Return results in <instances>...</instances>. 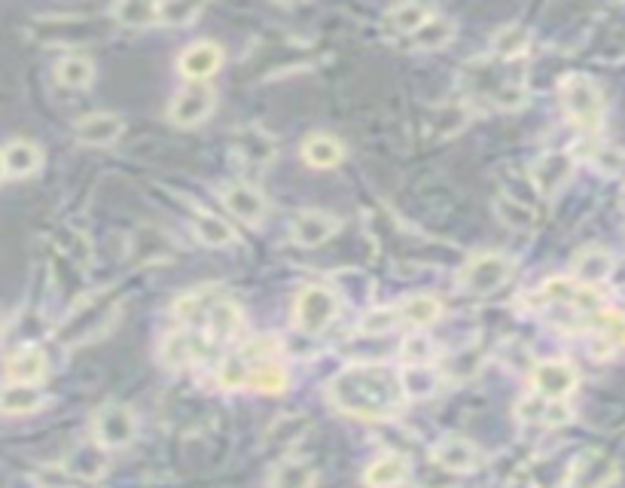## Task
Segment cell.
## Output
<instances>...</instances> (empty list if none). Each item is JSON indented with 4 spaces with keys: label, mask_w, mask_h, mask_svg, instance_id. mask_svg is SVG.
Masks as SVG:
<instances>
[{
    "label": "cell",
    "mask_w": 625,
    "mask_h": 488,
    "mask_svg": "<svg viewBox=\"0 0 625 488\" xmlns=\"http://www.w3.org/2000/svg\"><path fill=\"white\" fill-rule=\"evenodd\" d=\"M330 403L363 421H385L403 412L409 394L403 388V376L388 370L382 363H354L336 373L327 385Z\"/></svg>",
    "instance_id": "obj_1"
},
{
    "label": "cell",
    "mask_w": 625,
    "mask_h": 488,
    "mask_svg": "<svg viewBox=\"0 0 625 488\" xmlns=\"http://www.w3.org/2000/svg\"><path fill=\"white\" fill-rule=\"evenodd\" d=\"M561 104H565V113L574 119V126H580L583 132L601 129L607 104H604V95L592 77L571 74L565 83H561Z\"/></svg>",
    "instance_id": "obj_2"
},
{
    "label": "cell",
    "mask_w": 625,
    "mask_h": 488,
    "mask_svg": "<svg viewBox=\"0 0 625 488\" xmlns=\"http://www.w3.org/2000/svg\"><path fill=\"white\" fill-rule=\"evenodd\" d=\"M135 437H138V418L125 403H104L92 415V440L101 449L107 452L125 449L135 443Z\"/></svg>",
    "instance_id": "obj_3"
},
{
    "label": "cell",
    "mask_w": 625,
    "mask_h": 488,
    "mask_svg": "<svg viewBox=\"0 0 625 488\" xmlns=\"http://www.w3.org/2000/svg\"><path fill=\"white\" fill-rule=\"evenodd\" d=\"M339 309H342V302H339V296L330 287H315V284H311V287L299 290L296 305H293V318H296V327L302 333L318 336V333H324L336 321Z\"/></svg>",
    "instance_id": "obj_4"
},
{
    "label": "cell",
    "mask_w": 625,
    "mask_h": 488,
    "mask_svg": "<svg viewBox=\"0 0 625 488\" xmlns=\"http://www.w3.org/2000/svg\"><path fill=\"white\" fill-rule=\"evenodd\" d=\"M534 302L537 305H568V309H574V312H583V318H592L601 312L604 299L595 287H586L577 278H552L537 290Z\"/></svg>",
    "instance_id": "obj_5"
},
{
    "label": "cell",
    "mask_w": 625,
    "mask_h": 488,
    "mask_svg": "<svg viewBox=\"0 0 625 488\" xmlns=\"http://www.w3.org/2000/svg\"><path fill=\"white\" fill-rule=\"evenodd\" d=\"M513 275V263L504 254H479L461 269V287L473 296H485L500 290Z\"/></svg>",
    "instance_id": "obj_6"
},
{
    "label": "cell",
    "mask_w": 625,
    "mask_h": 488,
    "mask_svg": "<svg viewBox=\"0 0 625 488\" xmlns=\"http://www.w3.org/2000/svg\"><path fill=\"white\" fill-rule=\"evenodd\" d=\"M574 174V156L568 150H546L531 165V183L543 199H552Z\"/></svg>",
    "instance_id": "obj_7"
},
{
    "label": "cell",
    "mask_w": 625,
    "mask_h": 488,
    "mask_svg": "<svg viewBox=\"0 0 625 488\" xmlns=\"http://www.w3.org/2000/svg\"><path fill=\"white\" fill-rule=\"evenodd\" d=\"M214 110V89L205 83H190L183 86L168 107V119L174 126H199L202 119H208Z\"/></svg>",
    "instance_id": "obj_8"
},
{
    "label": "cell",
    "mask_w": 625,
    "mask_h": 488,
    "mask_svg": "<svg viewBox=\"0 0 625 488\" xmlns=\"http://www.w3.org/2000/svg\"><path fill=\"white\" fill-rule=\"evenodd\" d=\"M580 376L568 360H543L534 366V394L543 400H565L574 394Z\"/></svg>",
    "instance_id": "obj_9"
},
{
    "label": "cell",
    "mask_w": 625,
    "mask_h": 488,
    "mask_svg": "<svg viewBox=\"0 0 625 488\" xmlns=\"http://www.w3.org/2000/svg\"><path fill=\"white\" fill-rule=\"evenodd\" d=\"M433 464L446 470V473H473L482 467V452L476 443L464 440V437H446L433 446Z\"/></svg>",
    "instance_id": "obj_10"
},
{
    "label": "cell",
    "mask_w": 625,
    "mask_h": 488,
    "mask_svg": "<svg viewBox=\"0 0 625 488\" xmlns=\"http://www.w3.org/2000/svg\"><path fill=\"white\" fill-rule=\"evenodd\" d=\"M619 476V464L604 452H586L577 458L568 476V488H607Z\"/></svg>",
    "instance_id": "obj_11"
},
{
    "label": "cell",
    "mask_w": 625,
    "mask_h": 488,
    "mask_svg": "<svg viewBox=\"0 0 625 488\" xmlns=\"http://www.w3.org/2000/svg\"><path fill=\"white\" fill-rule=\"evenodd\" d=\"M220 65H223V49L208 40L186 46L183 55L177 58V71L190 83H205L208 77L220 71Z\"/></svg>",
    "instance_id": "obj_12"
},
{
    "label": "cell",
    "mask_w": 625,
    "mask_h": 488,
    "mask_svg": "<svg viewBox=\"0 0 625 488\" xmlns=\"http://www.w3.org/2000/svg\"><path fill=\"white\" fill-rule=\"evenodd\" d=\"M339 232V220L327 211H299L290 226V238L302 248H318Z\"/></svg>",
    "instance_id": "obj_13"
},
{
    "label": "cell",
    "mask_w": 625,
    "mask_h": 488,
    "mask_svg": "<svg viewBox=\"0 0 625 488\" xmlns=\"http://www.w3.org/2000/svg\"><path fill=\"white\" fill-rule=\"evenodd\" d=\"M223 202H226V208L238 217V220H244V223H250V226H257L263 217H266V199L260 196V190H254L250 187V183H244V180H235V183H226L223 187Z\"/></svg>",
    "instance_id": "obj_14"
},
{
    "label": "cell",
    "mask_w": 625,
    "mask_h": 488,
    "mask_svg": "<svg viewBox=\"0 0 625 488\" xmlns=\"http://www.w3.org/2000/svg\"><path fill=\"white\" fill-rule=\"evenodd\" d=\"M74 135L86 147H110L122 135V119L113 113H89V116L77 119Z\"/></svg>",
    "instance_id": "obj_15"
},
{
    "label": "cell",
    "mask_w": 625,
    "mask_h": 488,
    "mask_svg": "<svg viewBox=\"0 0 625 488\" xmlns=\"http://www.w3.org/2000/svg\"><path fill=\"white\" fill-rule=\"evenodd\" d=\"M613 254L592 244V248H583L577 257H574V278L583 281L586 287H598L604 284L610 275H613Z\"/></svg>",
    "instance_id": "obj_16"
},
{
    "label": "cell",
    "mask_w": 625,
    "mask_h": 488,
    "mask_svg": "<svg viewBox=\"0 0 625 488\" xmlns=\"http://www.w3.org/2000/svg\"><path fill=\"white\" fill-rule=\"evenodd\" d=\"M46 376V354L37 345H25L7 357V379L19 385H37Z\"/></svg>",
    "instance_id": "obj_17"
},
{
    "label": "cell",
    "mask_w": 625,
    "mask_h": 488,
    "mask_svg": "<svg viewBox=\"0 0 625 488\" xmlns=\"http://www.w3.org/2000/svg\"><path fill=\"white\" fill-rule=\"evenodd\" d=\"M43 403L46 397L37 385H19V382L0 385V415H31Z\"/></svg>",
    "instance_id": "obj_18"
},
{
    "label": "cell",
    "mask_w": 625,
    "mask_h": 488,
    "mask_svg": "<svg viewBox=\"0 0 625 488\" xmlns=\"http://www.w3.org/2000/svg\"><path fill=\"white\" fill-rule=\"evenodd\" d=\"M107 449H101L95 440H89V443H80V446H74L71 449V455H68V470H71V476H77V479H86V482H95V479H101L104 476V470H107V455H104Z\"/></svg>",
    "instance_id": "obj_19"
},
{
    "label": "cell",
    "mask_w": 625,
    "mask_h": 488,
    "mask_svg": "<svg viewBox=\"0 0 625 488\" xmlns=\"http://www.w3.org/2000/svg\"><path fill=\"white\" fill-rule=\"evenodd\" d=\"M0 156H4L7 177H31L43 165V150L34 141H10Z\"/></svg>",
    "instance_id": "obj_20"
},
{
    "label": "cell",
    "mask_w": 625,
    "mask_h": 488,
    "mask_svg": "<svg viewBox=\"0 0 625 488\" xmlns=\"http://www.w3.org/2000/svg\"><path fill=\"white\" fill-rule=\"evenodd\" d=\"M202 354V342L193 330H174L165 342H162V363L174 366V370H183L190 366L196 357Z\"/></svg>",
    "instance_id": "obj_21"
},
{
    "label": "cell",
    "mask_w": 625,
    "mask_h": 488,
    "mask_svg": "<svg viewBox=\"0 0 625 488\" xmlns=\"http://www.w3.org/2000/svg\"><path fill=\"white\" fill-rule=\"evenodd\" d=\"M528 49H531V31L519 22L497 28L494 37H491V55L500 58V61H516Z\"/></svg>",
    "instance_id": "obj_22"
},
{
    "label": "cell",
    "mask_w": 625,
    "mask_h": 488,
    "mask_svg": "<svg viewBox=\"0 0 625 488\" xmlns=\"http://www.w3.org/2000/svg\"><path fill=\"white\" fill-rule=\"evenodd\" d=\"M193 229H196V238L205 244V248H229L235 244V229L229 226V220H223L220 214L214 211H196L193 214Z\"/></svg>",
    "instance_id": "obj_23"
},
{
    "label": "cell",
    "mask_w": 625,
    "mask_h": 488,
    "mask_svg": "<svg viewBox=\"0 0 625 488\" xmlns=\"http://www.w3.org/2000/svg\"><path fill=\"white\" fill-rule=\"evenodd\" d=\"M235 150L241 153V159L247 162H254V165H269L278 153L275 147V138L257 126H247L238 132V141H235Z\"/></svg>",
    "instance_id": "obj_24"
},
{
    "label": "cell",
    "mask_w": 625,
    "mask_h": 488,
    "mask_svg": "<svg viewBox=\"0 0 625 488\" xmlns=\"http://www.w3.org/2000/svg\"><path fill=\"white\" fill-rule=\"evenodd\" d=\"M409 476V464L406 458L400 455H385V458H375L366 473H363V482L369 488H397L400 482H406Z\"/></svg>",
    "instance_id": "obj_25"
},
{
    "label": "cell",
    "mask_w": 625,
    "mask_h": 488,
    "mask_svg": "<svg viewBox=\"0 0 625 488\" xmlns=\"http://www.w3.org/2000/svg\"><path fill=\"white\" fill-rule=\"evenodd\" d=\"M443 318V305L436 296H427V293H418L412 299H406L400 305V321H406L409 327H430Z\"/></svg>",
    "instance_id": "obj_26"
},
{
    "label": "cell",
    "mask_w": 625,
    "mask_h": 488,
    "mask_svg": "<svg viewBox=\"0 0 625 488\" xmlns=\"http://www.w3.org/2000/svg\"><path fill=\"white\" fill-rule=\"evenodd\" d=\"M110 16L122 28H153L159 25V4H150V0H122V4L110 10Z\"/></svg>",
    "instance_id": "obj_27"
},
{
    "label": "cell",
    "mask_w": 625,
    "mask_h": 488,
    "mask_svg": "<svg viewBox=\"0 0 625 488\" xmlns=\"http://www.w3.org/2000/svg\"><path fill=\"white\" fill-rule=\"evenodd\" d=\"M302 159L311 168H336L345 159V147L330 135H315L302 144Z\"/></svg>",
    "instance_id": "obj_28"
},
{
    "label": "cell",
    "mask_w": 625,
    "mask_h": 488,
    "mask_svg": "<svg viewBox=\"0 0 625 488\" xmlns=\"http://www.w3.org/2000/svg\"><path fill=\"white\" fill-rule=\"evenodd\" d=\"M55 77H58L61 86H68V89H86L95 80V65H92V58L71 52L55 65Z\"/></svg>",
    "instance_id": "obj_29"
},
{
    "label": "cell",
    "mask_w": 625,
    "mask_h": 488,
    "mask_svg": "<svg viewBox=\"0 0 625 488\" xmlns=\"http://www.w3.org/2000/svg\"><path fill=\"white\" fill-rule=\"evenodd\" d=\"M318 479L315 467L308 461H299V458H290V461H281L275 470H272V479H269V488H311Z\"/></svg>",
    "instance_id": "obj_30"
},
{
    "label": "cell",
    "mask_w": 625,
    "mask_h": 488,
    "mask_svg": "<svg viewBox=\"0 0 625 488\" xmlns=\"http://www.w3.org/2000/svg\"><path fill=\"white\" fill-rule=\"evenodd\" d=\"M433 16H436V13H433L430 7H424V4H397V7L388 10V25H391L394 31L412 37V34H415L421 25H427Z\"/></svg>",
    "instance_id": "obj_31"
},
{
    "label": "cell",
    "mask_w": 625,
    "mask_h": 488,
    "mask_svg": "<svg viewBox=\"0 0 625 488\" xmlns=\"http://www.w3.org/2000/svg\"><path fill=\"white\" fill-rule=\"evenodd\" d=\"M452 37H455V25L449 19H443V16H433L427 25H421L412 34V43L418 49H443Z\"/></svg>",
    "instance_id": "obj_32"
},
{
    "label": "cell",
    "mask_w": 625,
    "mask_h": 488,
    "mask_svg": "<svg viewBox=\"0 0 625 488\" xmlns=\"http://www.w3.org/2000/svg\"><path fill=\"white\" fill-rule=\"evenodd\" d=\"M494 214H497V220H504V223L513 226V229H531L534 220H537V214H534L525 202L510 199V196H500V199L494 202Z\"/></svg>",
    "instance_id": "obj_33"
},
{
    "label": "cell",
    "mask_w": 625,
    "mask_h": 488,
    "mask_svg": "<svg viewBox=\"0 0 625 488\" xmlns=\"http://www.w3.org/2000/svg\"><path fill=\"white\" fill-rule=\"evenodd\" d=\"M400 376H403V388L409 397H427L436 391V385H440L433 366H406V373H400Z\"/></svg>",
    "instance_id": "obj_34"
},
{
    "label": "cell",
    "mask_w": 625,
    "mask_h": 488,
    "mask_svg": "<svg viewBox=\"0 0 625 488\" xmlns=\"http://www.w3.org/2000/svg\"><path fill=\"white\" fill-rule=\"evenodd\" d=\"M589 162H592L595 171L613 177V174L625 171V150H619V147H613V144H598V147L589 153Z\"/></svg>",
    "instance_id": "obj_35"
},
{
    "label": "cell",
    "mask_w": 625,
    "mask_h": 488,
    "mask_svg": "<svg viewBox=\"0 0 625 488\" xmlns=\"http://www.w3.org/2000/svg\"><path fill=\"white\" fill-rule=\"evenodd\" d=\"M479 363H482V354H479V348H467V351H461V354L449 357L443 370H446V373H449L455 382H464V379L476 376Z\"/></svg>",
    "instance_id": "obj_36"
},
{
    "label": "cell",
    "mask_w": 625,
    "mask_h": 488,
    "mask_svg": "<svg viewBox=\"0 0 625 488\" xmlns=\"http://www.w3.org/2000/svg\"><path fill=\"white\" fill-rule=\"evenodd\" d=\"M400 321V309H372L369 315L360 318V333L366 336H385L388 330H394Z\"/></svg>",
    "instance_id": "obj_37"
},
{
    "label": "cell",
    "mask_w": 625,
    "mask_h": 488,
    "mask_svg": "<svg viewBox=\"0 0 625 488\" xmlns=\"http://www.w3.org/2000/svg\"><path fill=\"white\" fill-rule=\"evenodd\" d=\"M308 431V418L302 415H284L269 427V440L272 443H293Z\"/></svg>",
    "instance_id": "obj_38"
},
{
    "label": "cell",
    "mask_w": 625,
    "mask_h": 488,
    "mask_svg": "<svg viewBox=\"0 0 625 488\" xmlns=\"http://www.w3.org/2000/svg\"><path fill=\"white\" fill-rule=\"evenodd\" d=\"M199 13H202L199 4H159V25L183 28V25H193Z\"/></svg>",
    "instance_id": "obj_39"
},
{
    "label": "cell",
    "mask_w": 625,
    "mask_h": 488,
    "mask_svg": "<svg viewBox=\"0 0 625 488\" xmlns=\"http://www.w3.org/2000/svg\"><path fill=\"white\" fill-rule=\"evenodd\" d=\"M433 354H436L433 339H427V336H421V333H415V336H409V339L403 342V360H406L409 366H430Z\"/></svg>",
    "instance_id": "obj_40"
},
{
    "label": "cell",
    "mask_w": 625,
    "mask_h": 488,
    "mask_svg": "<svg viewBox=\"0 0 625 488\" xmlns=\"http://www.w3.org/2000/svg\"><path fill=\"white\" fill-rule=\"evenodd\" d=\"M34 482L40 488H71V470L58 464H46L34 473Z\"/></svg>",
    "instance_id": "obj_41"
},
{
    "label": "cell",
    "mask_w": 625,
    "mask_h": 488,
    "mask_svg": "<svg viewBox=\"0 0 625 488\" xmlns=\"http://www.w3.org/2000/svg\"><path fill=\"white\" fill-rule=\"evenodd\" d=\"M7 177V168H4V156H0V180Z\"/></svg>",
    "instance_id": "obj_42"
},
{
    "label": "cell",
    "mask_w": 625,
    "mask_h": 488,
    "mask_svg": "<svg viewBox=\"0 0 625 488\" xmlns=\"http://www.w3.org/2000/svg\"><path fill=\"white\" fill-rule=\"evenodd\" d=\"M622 208H625V190H622Z\"/></svg>",
    "instance_id": "obj_43"
}]
</instances>
